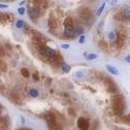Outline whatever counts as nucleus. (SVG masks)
<instances>
[{
	"label": "nucleus",
	"mask_w": 130,
	"mask_h": 130,
	"mask_svg": "<svg viewBox=\"0 0 130 130\" xmlns=\"http://www.w3.org/2000/svg\"><path fill=\"white\" fill-rule=\"evenodd\" d=\"M126 62H127V63H129V62H130V57H129V56L126 57Z\"/></svg>",
	"instance_id": "a878e982"
},
{
	"label": "nucleus",
	"mask_w": 130,
	"mask_h": 130,
	"mask_svg": "<svg viewBox=\"0 0 130 130\" xmlns=\"http://www.w3.org/2000/svg\"><path fill=\"white\" fill-rule=\"evenodd\" d=\"M33 79H35V81H39V78H38V73H37V72H34V73H33Z\"/></svg>",
	"instance_id": "4be33fe9"
},
{
	"label": "nucleus",
	"mask_w": 130,
	"mask_h": 130,
	"mask_svg": "<svg viewBox=\"0 0 130 130\" xmlns=\"http://www.w3.org/2000/svg\"><path fill=\"white\" fill-rule=\"evenodd\" d=\"M28 14L30 17L31 20H36L38 18V16L40 14V10H39V7L37 5H34V6H30L28 8Z\"/></svg>",
	"instance_id": "20e7f679"
},
{
	"label": "nucleus",
	"mask_w": 130,
	"mask_h": 130,
	"mask_svg": "<svg viewBox=\"0 0 130 130\" xmlns=\"http://www.w3.org/2000/svg\"><path fill=\"white\" fill-rule=\"evenodd\" d=\"M108 38H110V40L114 41L116 39V34L114 33V32H110V33H108Z\"/></svg>",
	"instance_id": "a211bd4d"
},
{
	"label": "nucleus",
	"mask_w": 130,
	"mask_h": 130,
	"mask_svg": "<svg viewBox=\"0 0 130 130\" xmlns=\"http://www.w3.org/2000/svg\"><path fill=\"white\" fill-rule=\"evenodd\" d=\"M65 36L69 37L70 39H72L73 37H75V32H74V27L73 26H69V27H65V31H64Z\"/></svg>",
	"instance_id": "0eeeda50"
},
{
	"label": "nucleus",
	"mask_w": 130,
	"mask_h": 130,
	"mask_svg": "<svg viewBox=\"0 0 130 130\" xmlns=\"http://www.w3.org/2000/svg\"><path fill=\"white\" fill-rule=\"evenodd\" d=\"M78 42H79V43H84V42H85V36H84V35H81V36H79Z\"/></svg>",
	"instance_id": "aec40b11"
},
{
	"label": "nucleus",
	"mask_w": 130,
	"mask_h": 130,
	"mask_svg": "<svg viewBox=\"0 0 130 130\" xmlns=\"http://www.w3.org/2000/svg\"><path fill=\"white\" fill-rule=\"evenodd\" d=\"M106 69L110 72V73H113V74H116V75H118L119 74V71L118 69L116 67L114 66H111V65H106Z\"/></svg>",
	"instance_id": "9d476101"
},
{
	"label": "nucleus",
	"mask_w": 130,
	"mask_h": 130,
	"mask_svg": "<svg viewBox=\"0 0 130 130\" xmlns=\"http://www.w3.org/2000/svg\"><path fill=\"white\" fill-rule=\"evenodd\" d=\"M20 130H31L30 128H21Z\"/></svg>",
	"instance_id": "cd10ccee"
},
{
	"label": "nucleus",
	"mask_w": 130,
	"mask_h": 130,
	"mask_svg": "<svg viewBox=\"0 0 130 130\" xmlns=\"http://www.w3.org/2000/svg\"><path fill=\"white\" fill-rule=\"evenodd\" d=\"M38 48H39V53H40L41 55L45 56L46 59L51 60V59H53V58L56 56V52L53 49L46 48V46H38Z\"/></svg>",
	"instance_id": "7ed1b4c3"
},
{
	"label": "nucleus",
	"mask_w": 130,
	"mask_h": 130,
	"mask_svg": "<svg viewBox=\"0 0 130 130\" xmlns=\"http://www.w3.org/2000/svg\"><path fill=\"white\" fill-rule=\"evenodd\" d=\"M105 85H107V89H108V92L110 93H117L118 91V88H117V85L111 81V78H106L105 81Z\"/></svg>",
	"instance_id": "423d86ee"
},
{
	"label": "nucleus",
	"mask_w": 130,
	"mask_h": 130,
	"mask_svg": "<svg viewBox=\"0 0 130 130\" xmlns=\"http://www.w3.org/2000/svg\"><path fill=\"white\" fill-rule=\"evenodd\" d=\"M86 58H87V60H93V59H96L97 55L96 54H89V55L86 56Z\"/></svg>",
	"instance_id": "dca6fc26"
},
{
	"label": "nucleus",
	"mask_w": 130,
	"mask_h": 130,
	"mask_svg": "<svg viewBox=\"0 0 130 130\" xmlns=\"http://www.w3.org/2000/svg\"><path fill=\"white\" fill-rule=\"evenodd\" d=\"M29 94H30V96H31V97H37V96L39 95V92H38V90H37V89L32 88L30 91H29Z\"/></svg>",
	"instance_id": "f8f14e48"
},
{
	"label": "nucleus",
	"mask_w": 130,
	"mask_h": 130,
	"mask_svg": "<svg viewBox=\"0 0 130 130\" xmlns=\"http://www.w3.org/2000/svg\"><path fill=\"white\" fill-rule=\"evenodd\" d=\"M78 127L81 130H88L90 128V122L86 118H79L78 121Z\"/></svg>",
	"instance_id": "39448f33"
},
{
	"label": "nucleus",
	"mask_w": 130,
	"mask_h": 130,
	"mask_svg": "<svg viewBox=\"0 0 130 130\" xmlns=\"http://www.w3.org/2000/svg\"><path fill=\"white\" fill-rule=\"evenodd\" d=\"M25 12H26V10H25L24 7H20V8L18 9V13H19L20 14H24V13H25Z\"/></svg>",
	"instance_id": "6ab92c4d"
},
{
	"label": "nucleus",
	"mask_w": 130,
	"mask_h": 130,
	"mask_svg": "<svg viewBox=\"0 0 130 130\" xmlns=\"http://www.w3.org/2000/svg\"><path fill=\"white\" fill-rule=\"evenodd\" d=\"M49 26H50V29L51 30H55L58 26V23H57V20L55 18H50L49 20Z\"/></svg>",
	"instance_id": "6e6552de"
},
{
	"label": "nucleus",
	"mask_w": 130,
	"mask_h": 130,
	"mask_svg": "<svg viewBox=\"0 0 130 130\" xmlns=\"http://www.w3.org/2000/svg\"><path fill=\"white\" fill-rule=\"evenodd\" d=\"M46 124H48L50 130H56L59 127V125H58V123H57L56 116L53 113H51V111L46 115Z\"/></svg>",
	"instance_id": "f03ea898"
},
{
	"label": "nucleus",
	"mask_w": 130,
	"mask_h": 130,
	"mask_svg": "<svg viewBox=\"0 0 130 130\" xmlns=\"http://www.w3.org/2000/svg\"><path fill=\"white\" fill-rule=\"evenodd\" d=\"M61 46H62L63 49H68V48H69V45H68V43H67V45H65V43H64V45H62Z\"/></svg>",
	"instance_id": "393cba45"
},
{
	"label": "nucleus",
	"mask_w": 130,
	"mask_h": 130,
	"mask_svg": "<svg viewBox=\"0 0 130 130\" xmlns=\"http://www.w3.org/2000/svg\"><path fill=\"white\" fill-rule=\"evenodd\" d=\"M126 16V19H129V8H126V12L124 13V17Z\"/></svg>",
	"instance_id": "412c9836"
},
{
	"label": "nucleus",
	"mask_w": 130,
	"mask_h": 130,
	"mask_svg": "<svg viewBox=\"0 0 130 130\" xmlns=\"http://www.w3.org/2000/svg\"><path fill=\"white\" fill-rule=\"evenodd\" d=\"M64 26L65 27H69V26H73V19L72 18H67V19H65L64 21Z\"/></svg>",
	"instance_id": "9b49d317"
},
{
	"label": "nucleus",
	"mask_w": 130,
	"mask_h": 130,
	"mask_svg": "<svg viewBox=\"0 0 130 130\" xmlns=\"http://www.w3.org/2000/svg\"><path fill=\"white\" fill-rule=\"evenodd\" d=\"M68 110L70 111V115H74V114H73V110H72V108H69V110Z\"/></svg>",
	"instance_id": "bb28decb"
},
{
	"label": "nucleus",
	"mask_w": 130,
	"mask_h": 130,
	"mask_svg": "<svg viewBox=\"0 0 130 130\" xmlns=\"http://www.w3.org/2000/svg\"><path fill=\"white\" fill-rule=\"evenodd\" d=\"M21 74L23 75L24 78H28L29 77V70L27 68H22L21 69Z\"/></svg>",
	"instance_id": "4468645a"
},
{
	"label": "nucleus",
	"mask_w": 130,
	"mask_h": 130,
	"mask_svg": "<svg viewBox=\"0 0 130 130\" xmlns=\"http://www.w3.org/2000/svg\"><path fill=\"white\" fill-rule=\"evenodd\" d=\"M74 32H75V35H82L83 32H84V27L81 26V25H77L74 28Z\"/></svg>",
	"instance_id": "1a4fd4ad"
},
{
	"label": "nucleus",
	"mask_w": 130,
	"mask_h": 130,
	"mask_svg": "<svg viewBox=\"0 0 130 130\" xmlns=\"http://www.w3.org/2000/svg\"><path fill=\"white\" fill-rule=\"evenodd\" d=\"M0 8H7V5H6V4H2V3H0Z\"/></svg>",
	"instance_id": "b1692460"
},
{
	"label": "nucleus",
	"mask_w": 130,
	"mask_h": 130,
	"mask_svg": "<svg viewBox=\"0 0 130 130\" xmlns=\"http://www.w3.org/2000/svg\"><path fill=\"white\" fill-rule=\"evenodd\" d=\"M1 113H2V106L0 105V115H1Z\"/></svg>",
	"instance_id": "c85d7f7f"
},
{
	"label": "nucleus",
	"mask_w": 130,
	"mask_h": 130,
	"mask_svg": "<svg viewBox=\"0 0 130 130\" xmlns=\"http://www.w3.org/2000/svg\"><path fill=\"white\" fill-rule=\"evenodd\" d=\"M61 67H62V70L64 72H69L70 69H71V67L69 66V65H67L66 63H63L62 65H61Z\"/></svg>",
	"instance_id": "ddd939ff"
},
{
	"label": "nucleus",
	"mask_w": 130,
	"mask_h": 130,
	"mask_svg": "<svg viewBox=\"0 0 130 130\" xmlns=\"http://www.w3.org/2000/svg\"><path fill=\"white\" fill-rule=\"evenodd\" d=\"M126 108V104H125V100H124V97L122 95H119V96H116L114 100H113V110H114V113L116 115H121L123 111L125 110Z\"/></svg>",
	"instance_id": "f257e3e1"
},
{
	"label": "nucleus",
	"mask_w": 130,
	"mask_h": 130,
	"mask_svg": "<svg viewBox=\"0 0 130 130\" xmlns=\"http://www.w3.org/2000/svg\"><path fill=\"white\" fill-rule=\"evenodd\" d=\"M104 7H105V3H102V5H101L99 8H98V10H97V16H100V14L102 13L103 9H104Z\"/></svg>",
	"instance_id": "2eb2a0df"
},
{
	"label": "nucleus",
	"mask_w": 130,
	"mask_h": 130,
	"mask_svg": "<svg viewBox=\"0 0 130 130\" xmlns=\"http://www.w3.org/2000/svg\"><path fill=\"white\" fill-rule=\"evenodd\" d=\"M75 77H78V78H82V77H84V74H83L82 72H78V73L75 74Z\"/></svg>",
	"instance_id": "5701e85b"
},
{
	"label": "nucleus",
	"mask_w": 130,
	"mask_h": 130,
	"mask_svg": "<svg viewBox=\"0 0 130 130\" xmlns=\"http://www.w3.org/2000/svg\"><path fill=\"white\" fill-rule=\"evenodd\" d=\"M16 26H17V28H22V27L24 26V21L18 20V21H17V23H16Z\"/></svg>",
	"instance_id": "f3484780"
}]
</instances>
